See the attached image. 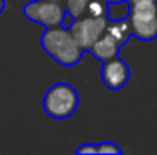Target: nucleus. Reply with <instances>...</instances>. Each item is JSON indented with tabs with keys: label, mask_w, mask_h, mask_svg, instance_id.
<instances>
[{
	"label": "nucleus",
	"mask_w": 157,
	"mask_h": 155,
	"mask_svg": "<svg viewBox=\"0 0 157 155\" xmlns=\"http://www.w3.org/2000/svg\"><path fill=\"white\" fill-rule=\"evenodd\" d=\"M41 47L46 52L55 62L64 67H73L76 65L84 50L81 46L76 43L75 37L72 35L69 28L64 26H55V28H48L43 35H41Z\"/></svg>",
	"instance_id": "obj_1"
},
{
	"label": "nucleus",
	"mask_w": 157,
	"mask_h": 155,
	"mask_svg": "<svg viewBox=\"0 0 157 155\" xmlns=\"http://www.w3.org/2000/svg\"><path fill=\"white\" fill-rule=\"evenodd\" d=\"M78 105H79L78 91L66 82L53 84L43 96V109L49 117L55 120L69 119L70 116L75 114Z\"/></svg>",
	"instance_id": "obj_2"
},
{
	"label": "nucleus",
	"mask_w": 157,
	"mask_h": 155,
	"mask_svg": "<svg viewBox=\"0 0 157 155\" xmlns=\"http://www.w3.org/2000/svg\"><path fill=\"white\" fill-rule=\"evenodd\" d=\"M131 35L140 41L157 38V2H145L128 6Z\"/></svg>",
	"instance_id": "obj_3"
},
{
	"label": "nucleus",
	"mask_w": 157,
	"mask_h": 155,
	"mask_svg": "<svg viewBox=\"0 0 157 155\" xmlns=\"http://www.w3.org/2000/svg\"><path fill=\"white\" fill-rule=\"evenodd\" d=\"M23 15L37 23L48 28H55L63 23V18L66 15V9L63 3L51 2V0H32L25 5Z\"/></svg>",
	"instance_id": "obj_4"
},
{
	"label": "nucleus",
	"mask_w": 157,
	"mask_h": 155,
	"mask_svg": "<svg viewBox=\"0 0 157 155\" xmlns=\"http://www.w3.org/2000/svg\"><path fill=\"white\" fill-rule=\"evenodd\" d=\"M107 23H108V18L105 17L84 15L81 18L73 20L69 29L72 35L75 37L76 43L81 46V49L84 52H89V49L96 43V40L105 32Z\"/></svg>",
	"instance_id": "obj_5"
},
{
	"label": "nucleus",
	"mask_w": 157,
	"mask_h": 155,
	"mask_svg": "<svg viewBox=\"0 0 157 155\" xmlns=\"http://www.w3.org/2000/svg\"><path fill=\"white\" fill-rule=\"evenodd\" d=\"M131 76L130 65L119 56L111 58L108 61L102 62V70H101V79L107 88L110 90H122Z\"/></svg>",
	"instance_id": "obj_6"
},
{
	"label": "nucleus",
	"mask_w": 157,
	"mask_h": 155,
	"mask_svg": "<svg viewBox=\"0 0 157 155\" xmlns=\"http://www.w3.org/2000/svg\"><path fill=\"white\" fill-rule=\"evenodd\" d=\"M121 47H122V46H121L111 35H108L107 32H104V34L96 40V43L89 49V52H90L96 59H99L101 62H105V61H108V59H111V58L119 56Z\"/></svg>",
	"instance_id": "obj_7"
},
{
	"label": "nucleus",
	"mask_w": 157,
	"mask_h": 155,
	"mask_svg": "<svg viewBox=\"0 0 157 155\" xmlns=\"http://www.w3.org/2000/svg\"><path fill=\"white\" fill-rule=\"evenodd\" d=\"M105 32L108 35H111L121 46H124L130 40V37H131V26H130L128 17H121V18L108 20Z\"/></svg>",
	"instance_id": "obj_8"
},
{
	"label": "nucleus",
	"mask_w": 157,
	"mask_h": 155,
	"mask_svg": "<svg viewBox=\"0 0 157 155\" xmlns=\"http://www.w3.org/2000/svg\"><path fill=\"white\" fill-rule=\"evenodd\" d=\"M89 2L90 0H64L63 6L66 9V12L69 15L73 17V20L76 18H81L86 15V11H87V6H89Z\"/></svg>",
	"instance_id": "obj_9"
},
{
	"label": "nucleus",
	"mask_w": 157,
	"mask_h": 155,
	"mask_svg": "<svg viewBox=\"0 0 157 155\" xmlns=\"http://www.w3.org/2000/svg\"><path fill=\"white\" fill-rule=\"evenodd\" d=\"M86 15L108 18V3L105 0H90L87 11H86Z\"/></svg>",
	"instance_id": "obj_10"
},
{
	"label": "nucleus",
	"mask_w": 157,
	"mask_h": 155,
	"mask_svg": "<svg viewBox=\"0 0 157 155\" xmlns=\"http://www.w3.org/2000/svg\"><path fill=\"white\" fill-rule=\"evenodd\" d=\"M96 151L98 154H122V149L113 142H102L96 145Z\"/></svg>",
	"instance_id": "obj_11"
},
{
	"label": "nucleus",
	"mask_w": 157,
	"mask_h": 155,
	"mask_svg": "<svg viewBox=\"0 0 157 155\" xmlns=\"http://www.w3.org/2000/svg\"><path fill=\"white\" fill-rule=\"evenodd\" d=\"M76 154L81 155V154H98L96 151V145H92V143H86L82 146H79L76 149Z\"/></svg>",
	"instance_id": "obj_12"
},
{
	"label": "nucleus",
	"mask_w": 157,
	"mask_h": 155,
	"mask_svg": "<svg viewBox=\"0 0 157 155\" xmlns=\"http://www.w3.org/2000/svg\"><path fill=\"white\" fill-rule=\"evenodd\" d=\"M145 2H157V0H127L128 6H131V5H137V3H145Z\"/></svg>",
	"instance_id": "obj_13"
},
{
	"label": "nucleus",
	"mask_w": 157,
	"mask_h": 155,
	"mask_svg": "<svg viewBox=\"0 0 157 155\" xmlns=\"http://www.w3.org/2000/svg\"><path fill=\"white\" fill-rule=\"evenodd\" d=\"M108 5L110 3H116V5H119V3H124V2H127V0H105Z\"/></svg>",
	"instance_id": "obj_14"
},
{
	"label": "nucleus",
	"mask_w": 157,
	"mask_h": 155,
	"mask_svg": "<svg viewBox=\"0 0 157 155\" xmlns=\"http://www.w3.org/2000/svg\"><path fill=\"white\" fill-rule=\"evenodd\" d=\"M5 6H6V2L5 0H0V14L5 11Z\"/></svg>",
	"instance_id": "obj_15"
},
{
	"label": "nucleus",
	"mask_w": 157,
	"mask_h": 155,
	"mask_svg": "<svg viewBox=\"0 0 157 155\" xmlns=\"http://www.w3.org/2000/svg\"><path fill=\"white\" fill-rule=\"evenodd\" d=\"M51 2H58V3H63L64 0H51Z\"/></svg>",
	"instance_id": "obj_16"
}]
</instances>
